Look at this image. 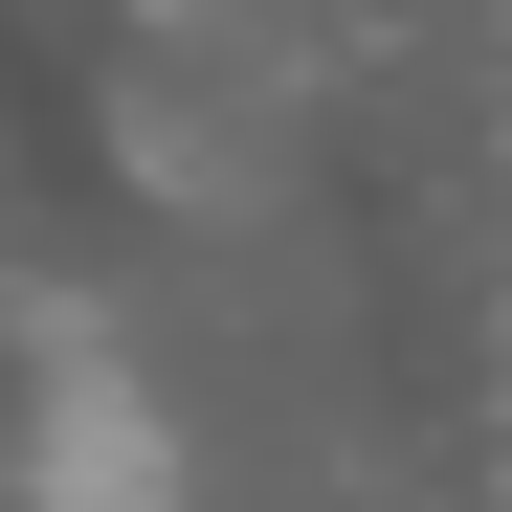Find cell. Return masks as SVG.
I'll return each mask as SVG.
<instances>
[{
	"instance_id": "6da1fadb",
	"label": "cell",
	"mask_w": 512,
	"mask_h": 512,
	"mask_svg": "<svg viewBox=\"0 0 512 512\" xmlns=\"http://www.w3.org/2000/svg\"><path fill=\"white\" fill-rule=\"evenodd\" d=\"M23 512H201L179 401H156L134 334H90V312H45V357H23Z\"/></svg>"
}]
</instances>
